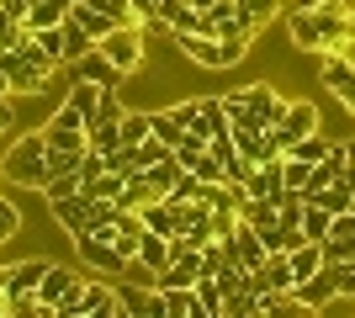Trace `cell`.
<instances>
[{
    "label": "cell",
    "mask_w": 355,
    "mask_h": 318,
    "mask_svg": "<svg viewBox=\"0 0 355 318\" xmlns=\"http://www.w3.org/2000/svg\"><path fill=\"white\" fill-rule=\"evenodd\" d=\"M282 191H286L282 159H266V165H254V170H250V181H244V197H270V202H282Z\"/></svg>",
    "instance_id": "obj_15"
},
{
    "label": "cell",
    "mask_w": 355,
    "mask_h": 318,
    "mask_svg": "<svg viewBox=\"0 0 355 318\" xmlns=\"http://www.w3.org/2000/svg\"><path fill=\"white\" fill-rule=\"evenodd\" d=\"M297 287V271H292V255H270L260 271H254V292H292Z\"/></svg>",
    "instance_id": "obj_16"
},
{
    "label": "cell",
    "mask_w": 355,
    "mask_h": 318,
    "mask_svg": "<svg viewBox=\"0 0 355 318\" xmlns=\"http://www.w3.org/2000/svg\"><path fill=\"white\" fill-rule=\"evenodd\" d=\"M122 313H128L122 281H117V276H96V281L80 287V297H74V308L64 318H122Z\"/></svg>",
    "instance_id": "obj_4"
},
{
    "label": "cell",
    "mask_w": 355,
    "mask_h": 318,
    "mask_svg": "<svg viewBox=\"0 0 355 318\" xmlns=\"http://www.w3.org/2000/svg\"><path fill=\"white\" fill-rule=\"evenodd\" d=\"M318 80H324L329 96H334V101L355 117V64L345 59V53H334V48H329V53H318Z\"/></svg>",
    "instance_id": "obj_9"
},
{
    "label": "cell",
    "mask_w": 355,
    "mask_h": 318,
    "mask_svg": "<svg viewBox=\"0 0 355 318\" xmlns=\"http://www.w3.org/2000/svg\"><path fill=\"white\" fill-rule=\"evenodd\" d=\"M74 249H80V260H85L96 276H117V281H122V271H128V255L112 244L106 228H85V233H74Z\"/></svg>",
    "instance_id": "obj_5"
},
{
    "label": "cell",
    "mask_w": 355,
    "mask_h": 318,
    "mask_svg": "<svg viewBox=\"0 0 355 318\" xmlns=\"http://www.w3.org/2000/svg\"><path fill=\"white\" fill-rule=\"evenodd\" d=\"M0 175L16 186H32V191H43L48 175H53V165H48V133L37 127V133H21L11 138L6 149H0Z\"/></svg>",
    "instance_id": "obj_2"
},
{
    "label": "cell",
    "mask_w": 355,
    "mask_h": 318,
    "mask_svg": "<svg viewBox=\"0 0 355 318\" xmlns=\"http://www.w3.org/2000/svg\"><path fill=\"white\" fill-rule=\"evenodd\" d=\"M43 271H48V260H21V265H11V276H6V297H21V292H37Z\"/></svg>",
    "instance_id": "obj_21"
},
{
    "label": "cell",
    "mask_w": 355,
    "mask_h": 318,
    "mask_svg": "<svg viewBox=\"0 0 355 318\" xmlns=\"http://www.w3.org/2000/svg\"><path fill=\"white\" fill-rule=\"evenodd\" d=\"M96 48L117 64L122 75H138V69H144V59H148V53H144V27H112Z\"/></svg>",
    "instance_id": "obj_7"
},
{
    "label": "cell",
    "mask_w": 355,
    "mask_h": 318,
    "mask_svg": "<svg viewBox=\"0 0 355 318\" xmlns=\"http://www.w3.org/2000/svg\"><path fill=\"white\" fill-rule=\"evenodd\" d=\"M148 133H154L148 112H122V143H144Z\"/></svg>",
    "instance_id": "obj_33"
},
{
    "label": "cell",
    "mask_w": 355,
    "mask_h": 318,
    "mask_svg": "<svg viewBox=\"0 0 355 318\" xmlns=\"http://www.w3.org/2000/svg\"><path fill=\"white\" fill-rule=\"evenodd\" d=\"M16 96H0V138H6V133H11V122H16Z\"/></svg>",
    "instance_id": "obj_42"
},
{
    "label": "cell",
    "mask_w": 355,
    "mask_h": 318,
    "mask_svg": "<svg viewBox=\"0 0 355 318\" xmlns=\"http://www.w3.org/2000/svg\"><path fill=\"white\" fill-rule=\"evenodd\" d=\"M350 154H355V138H350Z\"/></svg>",
    "instance_id": "obj_45"
},
{
    "label": "cell",
    "mask_w": 355,
    "mask_h": 318,
    "mask_svg": "<svg viewBox=\"0 0 355 318\" xmlns=\"http://www.w3.org/2000/svg\"><path fill=\"white\" fill-rule=\"evenodd\" d=\"M128 154H133L138 170H148V165H159V159H170V143H159V138L148 133L144 143H128Z\"/></svg>",
    "instance_id": "obj_30"
},
{
    "label": "cell",
    "mask_w": 355,
    "mask_h": 318,
    "mask_svg": "<svg viewBox=\"0 0 355 318\" xmlns=\"http://www.w3.org/2000/svg\"><path fill=\"white\" fill-rule=\"evenodd\" d=\"M329 149H334V138L324 133H302L286 143V159H302V165H318V159H329Z\"/></svg>",
    "instance_id": "obj_20"
},
{
    "label": "cell",
    "mask_w": 355,
    "mask_h": 318,
    "mask_svg": "<svg viewBox=\"0 0 355 318\" xmlns=\"http://www.w3.org/2000/svg\"><path fill=\"white\" fill-rule=\"evenodd\" d=\"M234 255H239V265H244V271H260V265L270 260L266 239H260V228H254V223H244V218L234 223Z\"/></svg>",
    "instance_id": "obj_14"
},
{
    "label": "cell",
    "mask_w": 355,
    "mask_h": 318,
    "mask_svg": "<svg viewBox=\"0 0 355 318\" xmlns=\"http://www.w3.org/2000/svg\"><path fill=\"white\" fill-rule=\"evenodd\" d=\"M191 133H202V138L228 133V112H223V96H202V101H191Z\"/></svg>",
    "instance_id": "obj_17"
},
{
    "label": "cell",
    "mask_w": 355,
    "mask_h": 318,
    "mask_svg": "<svg viewBox=\"0 0 355 318\" xmlns=\"http://www.w3.org/2000/svg\"><path fill=\"white\" fill-rule=\"evenodd\" d=\"M74 80H96L101 91H117V85H122L128 75H122L117 64L106 59L101 48H90V53H80V59H74Z\"/></svg>",
    "instance_id": "obj_13"
},
{
    "label": "cell",
    "mask_w": 355,
    "mask_h": 318,
    "mask_svg": "<svg viewBox=\"0 0 355 318\" xmlns=\"http://www.w3.org/2000/svg\"><path fill=\"white\" fill-rule=\"evenodd\" d=\"M69 21H80V27H85L90 37H96V43H101L106 32L117 27V21H112V16H106L101 6H90V0H74V6H69Z\"/></svg>",
    "instance_id": "obj_19"
},
{
    "label": "cell",
    "mask_w": 355,
    "mask_h": 318,
    "mask_svg": "<svg viewBox=\"0 0 355 318\" xmlns=\"http://www.w3.org/2000/svg\"><path fill=\"white\" fill-rule=\"evenodd\" d=\"M170 37H175V48L191 64H202V69H234V64L250 53V43H228V37H212V32H170Z\"/></svg>",
    "instance_id": "obj_3"
},
{
    "label": "cell",
    "mask_w": 355,
    "mask_h": 318,
    "mask_svg": "<svg viewBox=\"0 0 355 318\" xmlns=\"http://www.w3.org/2000/svg\"><path fill=\"white\" fill-rule=\"evenodd\" d=\"M239 6H244V11L254 16V27H266V21H276V16L286 11L282 0H239Z\"/></svg>",
    "instance_id": "obj_35"
},
{
    "label": "cell",
    "mask_w": 355,
    "mask_h": 318,
    "mask_svg": "<svg viewBox=\"0 0 355 318\" xmlns=\"http://www.w3.org/2000/svg\"><path fill=\"white\" fill-rule=\"evenodd\" d=\"M282 6H286V11H297V6H318V0H282Z\"/></svg>",
    "instance_id": "obj_44"
},
{
    "label": "cell",
    "mask_w": 355,
    "mask_h": 318,
    "mask_svg": "<svg viewBox=\"0 0 355 318\" xmlns=\"http://www.w3.org/2000/svg\"><path fill=\"white\" fill-rule=\"evenodd\" d=\"M345 6H350V0H345Z\"/></svg>",
    "instance_id": "obj_46"
},
{
    "label": "cell",
    "mask_w": 355,
    "mask_h": 318,
    "mask_svg": "<svg viewBox=\"0 0 355 318\" xmlns=\"http://www.w3.org/2000/svg\"><path fill=\"white\" fill-rule=\"evenodd\" d=\"M85 133H90V149H96V154L122 149V117H117V122H112V117H96V122L85 127Z\"/></svg>",
    "instance_id": "obj_25"
},
{
    "label": "cell",
    "mask_w": 355,
    "mask_h": 318,
    "mask_svg": "<svg viewBox=\"0 0 355 318\" xmlns=\"http://www.w3.org/2000/svg\"><path fill=\"white\" fill-rule=\"evenodd\" d=\"M80 287H85V281H80L69 265H53V260H48L43 281H37V303H43L53 318H64V313L74 308V297H80Z\"/></svg>",
    "instance_id": "obj_6"
},
{
    "label": "cell",
    "mask_w": 355,
    "mask_h": 318,
    "mask_svg": "<svg viewBox=\"0 0 355 318\" xmlns=\"http://www.w3.org/2000/svg\"><path fill=\"white\" fill-rule=\"evenodd\" d=\"M164 292V318H196L202 303H196V287H159Z\"/></svg>",
    "instance_id": "obj_24"
},
{
    "label": "cell",
    "mask_w": 355,
    "mask_h": 318,
    "mask_svg": "<svg viewBox=\"0 0 355 318\" xmlns=\"http://www.w3.org/2000/svg\"><path fill=\"white\" fill-rule=\"evenodd\" d=\"M64 101L80 106V112H85V127H90L96 106H101V85H96V80H69V96H64Z\"/></svg>",
    "instance_id": "obj_28"
},
{
    "label": "cell",
    "mask_w": 355,
    "mask_h": 318,
    "mask_svg": "<svg viewBox=\"0 0 355 318\" xmlns=\"http://www.w3.org/2000/svg\"><path fill=\"white\" fill-rule=\"evenodd\" d=\"M0 11L11 16V21H27V11H32V0H0Z\"/></svg>",
    "instance_id": "obj_41"
},
{
    "label": "cell",
    "mask_w": 355,
    "mask_h": 318,
    "mask_svg": "<svg viewBox=\"0 0 355 318\" xmlns=\"http://www.w3.org/2000/svg\"><path fill=\"white\" fill-rule=\"evenodd\" d=\"M37 43H43V53L53 64H69V59H64V27H43V32H37Z\"/></svg>",
    "instance_id": "obj_37"
},
{
    "label": "cell",
    "mask_w": 355,
    "mask_h": 318,
    "mask_svg": "<svg viewBox=\"0 0 355 318\" xmlns=\"http://www.w3.org/2000/svg\"><path fill=\"white\" fill-rule=\"evenodd\" d=\"M250 91V127H260V133H270L276 122H282L286 112V96L270 85V80H260V85H244Z\"/></svg>",
    "instance_id": "obj_11"
},
{
    "label": "cell",
    "mask_w": 355,
    "mask_h": 318,
    "mask_svg": "<svg viewBox=\"0 0 355 318\" xmlns=\"http://www.w3.org/2000/svg\"><path fill=\"white\" fill-rule=\"evenodd\" d=\"M148 122H154V138H159V143H170V149H175L180 138L191 133V127L180 122V112H175V106H164V112H148Z\"/></svg>",
    "instance_id": "obj_23"
},
{
    "label": "cell",
    "mask_w": 355,
    "mask_h": 318,
    "mask_svg": "<svg viewBox=\"0 0 355 318\" xmlns=\"http://www.w3.org/2000/svg\"><path fill=\"white\" fill-rule=\"evenodd\" d=\"M345 27H350V6L345 0H318V6L286 11V37H292L297 53H329V48H340Z\"/></svg>",
    "instance_id": "obj_1"
},
{
    "label": "cell",
    "mask_w": 355,
    "mask_h": 318,
    "mask_svg": "<svg viewBox=\"0 0 355 318\" xmlns=\"http://www.w3.org/2000/svg\"><path fill=\"white\" fill-rule=\"evenodd\" d=\"M334 292H340V271H334V265H318V271L313 276H302V281H297L292 287V303L302 308V313H324L329 303H334Z\"/></svg>",
    "instance_id": "obj_8"
},
{
    "label": "cell",
    "mask_w": 355,
    "mask_h": 318,
    "mask_svg": "<svg viewBox=\"0 0 355 318\" xmlns=\"http://www.w3.org/2000/svg\"><path fill=\"white\" fill-rule=\"evenodd\" d=\"M318 106L313 101H286V112H282V122H276V127H270V133H276V143H282V154H286V143H292V138H302V133H318Z\"/></svg>",
    "instance_id": "obj_12"
},
{
    "label": "cell",
    "mask_w": 355,
    "mask_h": 318,
    "mask_svg": "<svg viewBox=\"0 0 355 318\" xmlns=\"http://www.w3.org/2000/svg\"><path fill=\"white\" fill-rule=\"evenodd\" d=\"M196 303H202V318H223V281L212 271L196 276Z\"/></svg>",
    "instance_id": "obj_26"
},
{
    "label": "cell",
    "mask_w": 355,
    "mask_h": 318,
    "mask_svg": "<svg viewBox=\"0 0 355 318\" xmlns=\"http://www.w3.org/2000/svg\"><path fill=\"white\" fill-rule=\"evenodd\" d=\"M16 233H21V212H16L11 197H0V244L16 239Z\"/></svg>",
    "instance_id": "obj_36"
},
{
    "label": "cell",
    "mask_w": 355,
    "mask_h": 318,
    "mask_svg": "<svg viewBox=\"0 0 355 318\" xmlns=\"http://www.w3.org/2000/svg\"><path fill=\"white\" fill-rule=\"evenodd\" d=\"M48 122H59V127H85V112H80V106H69V101H59V112H53Z\"/></svg>",
    "instance_id": "obj_38"
},
{
    "label": "cell",
    "mask_w": 355,
    "mask_h": 318,
    "mask_svg": "<svg viewBox=\"0 0 355 318\" xmlns=\"http://www.w3.org/2000/svg\"><path fill=\"white\" fill-rule=\"evenodd\" d=\"M122 112H128V106L117 101V91H101V106H96V117H112V122H117ZM96 117H90V122H96Z\"/></svg>",
    "instance_id": "obj_40"
},
{
    "label": "cell",
    "mask_w": 355,
    "mask_h": 318,
    "mask_svg": "<svg viewBox=\"0 0 355 318\" xmlns=\"http://www.w3.org/2000/svg\"><path fill=\"white\" fill-rule=\"evenodd\" d=\"M308 202H318V207H329V212H350V186L334 181V186H324V191H313Z\"/></svg>",
    "instance_id": "obj_32"
},
{
    "label": "cell",
    "mask_w": 355,
    "mask_h": 318,
    "mask_svg": "<svg viewBox=\"0 0 355 318\" xmlns=\"http://www.w3.org/2000/svg\"><path fill=\"white\" fill-rule=\"evenodd\" d=\"M48 149L53 154H90V133L85 127H59V122H43Z\"/></svg>",
    "instance_id": "obj_18"
},
{
    "label": "cell",
    "mask_w": 355,
    "mask_h": 318,
    "mask_svg": "<svg viewBox=\"0 0 355 318\" xmlns=\"http://www.w3.org/2000/svg\"><path fill=\"white\" fill-rule=\"evenodd\" d=\"M329 228H334V212L318 207V202H308V207H302V233H308L313 244H324V239H329Z\"/></svg>",
    "instance_id": "obj_29"
},
{
    "label": "cell",
    "mask_w": 355,
    "mask_h": 318,
    "mask_svg": "<svg viewBox=\"0 0 355 318\" xmlns=\"http://www.w3.org/2000/svg\"><path fill=\"white\" fill-rule=\"evenodd\" d=\"M334 53H345V59H350V64H355V32H350V37H345V43H340V48H334Z\"/></svg>",
    "instance_id": "obj_43"
},
{
    "label": "cell",
    "mask_w": 355,
    "mask_h": 318,
    "mask_svg": "<svg viewBox=\"0 0 355 318\" xmlns=\"http://www.w3.org/2000/svg\"><path fill=\"white\" fill-rule=\"evenodd\" d=\"M48 212H53V223L74 239V233H85L90 218H96V197H90V191H69V197H53V202H48Z\"/></svg>",
    "instance_id": "obj_10"
},
{
    "label": "cell",
    "mask_w": 355,
    "mask_h": 318,
    "mask_svg": "<svg viewBox=\"0 0 355 318\" xmlns=\"http://www.w3.org/2000/svg\"><path fill=\"white\" fill-rule=\"evenodd\" d=\"M138 218H144V228H154V233H164V239H175V207L170 202H148V207H138Z\"/></svg>",
    "instance_id": "obj_27"
},
{
    "label": "cell",
    "mask_w": 355,
    "mask_h": 318,
    "mask_svg": "<svg viewBox=\"0 0 355 318\" xmlns=\"http://www.w3.org/2000/svg\"><path fill=\"white\" fill-rule=\"evenodd\" d=\"M90 48H96V37H90L85 27H80V21H64V59H80V53H90Z\"/></svg>",
    "instance_id": "obj_31"
},
{
    "label": "cell",
    "mask_w": 355,
    "mask_h": 318,
    "mask_svg": "<svg viewBox=\"0 0 355 318\" xmlns=\"http://www.w3.org/2000/svg\"><path fill=\"white\" fill-rule=\"evenodd\" d=\"M128 6L138 11V21H144V27H159V6H164V0H128Z\"/></svg>",
    "instance_id": "obj_39"
},
{
    "label": "cell",
    "mask_w": 355,
    "mask_h": 318,
    "mask_svg": "<svg viewBox=\"0 0 355 318\" xmlns=\"http://www.w3.org/2000/svg\"><path fill=\"white\" fill-rule=\"evenodd\" d=\"M223 112H228V127H250V91L223 96Z\"/></svg>",
    "instance_id": "obj_34"
},
{
    "label": "cell",
    "mask_w": 355,
    "mask_h": 318,
    "mask_svg": "<svg viewBox=\"0 0 355 318\" xmlns=\"http://www.w3.org/2000/svg\"><path fill=\"white\" fill-rule=\"evenodd\" d=\"M170 255H175V249H170V239H164V233H154V228H144V239H138V260H144L148 271L159 276L164 265H170Z\"/></svg>",
    "instance_id": "obj_22"
}]
</instances>
